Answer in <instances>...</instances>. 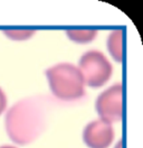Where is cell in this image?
I'll return each instance as SVG.
<instances>
[{"label":"cell","instance_id":"6da1fadb","mask_svg":"<svg viewBox=\"0 0 143 148\" xmlns=\"http://www.w3.org/2000/svg\"><path fill=\"white\" fill-rule=\"evenodd\" d=\"M52 101L46 95H31L16 102L6 113L5 127L9 138L18 145H29L45 131Z\"/></svg>","mask_w":143,"mask_h":148},{"label":"cell","instance_id":"7a4b0ae2","mask_svg":"<svg viewBox=\"0 0 143 148\" xmlns=\"http://www.w3.org/2000/svg\"><path fill=\"white\" fill-rule=\"evenodd\" d=\"M50 91L62 101H75L85 95V82L80 69L71 63H59L46 70Z\"/></svg>","mask_w":143,"mask_h":148},{"label":"cell","instance_id":"3957f363","mask_svg":"<svg viewBox=\"0 0 143 148\" xmlns=\"http://www.w3.org/2000/svg\"><path fill=\"white\" fill-rule=\"evenodd\" d=\"M80 73L84 82L91 88H99L110 80L113 67L102 52L92 49L84 53L80 58Z\"/></svg>","mask_w":143,"mask_h":148},{"label":"cell","instance_id":"277c9868","mask_svg":"<svg viewBox=\"0 0 143 148\" xmlns=\"http://www.w3.org/2000/svg\"><path fill=\"white\" fill-rule=\"evenodd\" d=\"M95 108L102 120L110 123L120 121L123 117V86L116 83L101 93L96 99Z\"/></svg>","mask_w":143,"mask_h":148},{"label":"cell","instance_id":"5b68a950","mask_svg":"<svg viewBox=\"0 0 143 148\" xmlns=\"http://www.w3.org/2000/svg\"><path fill=\"white\" fill-rule=\"evenodd\" d=\"M114 139L112 123L97 119L86 125L83 131V140L89 148H107Z\"/></svg>","mask_w":143,"mask_h":148},{"label":"cell","instance_id":"8992f818","mask_svg":"<svg viewBox=\"0 0 143 148\" xmlns=\"http://www.w3.org/2000/svg\"><path fill=\"white\" fill-rule=\"evenodd\" d=\"M122 43H123V29L118 28L116 30H113L107 39V47L112 57L118 63L122 62V57H123Z\"/></svg>","mask_w":143,"mask_h":148},{"label":"cell","instance_id":"52a82bcc","mask_svg":"<svg viewBox=\"0 0 143 148\" xmlns=\"http://www.w3.org/2000/svg\"><path fill=\"white\" fill-rule=\"evenodd\" d=\"M97 34L95 29H68L66 30V35L71 40L76 43H89L92 42Z\"/></svg>","mask_w":143,"mask_h":148},{"label":"cell","instance_id":"ba28073f","mask_svg":"<svg viewBox=\"0 0 143 148\" xmlns=\"http://www.w3.org/2000/svg\"><path fill=\"white\" fill-rule=\"evenodd\" d=\"M34 29H6L3 30V34L10 39L15 40H25L29 39L35 34Z\"/></svg>","mask_w":143,"mask_h":148},{"label":"cell","instance_id":"9c48e42d","mask_svg":"<svg viewBox=\"0 0 143 148\" xmlns=\"http://www.w3.org/2000/svg\"><path fill=\"white\" fill-rule=\"evenodd\" d=\"M6 108H7V95L0 88V114L6 110Z\"/></svg>","mask_w":143,"mask_h":148},{"label":"cell","instance_id":"30bf717a","mask_svg":"<svg viewBox=\"0 0 143 148\" xmlns=\"http://www.w3.org/2000/svg\"><path fill=\"white\" fill-rule=\"evenodd\" d=\"M0 148H17L15 146H10V145H3V146H0Z\"/></svg>","mask_w":143,"mask_h":148}]
</instances>
